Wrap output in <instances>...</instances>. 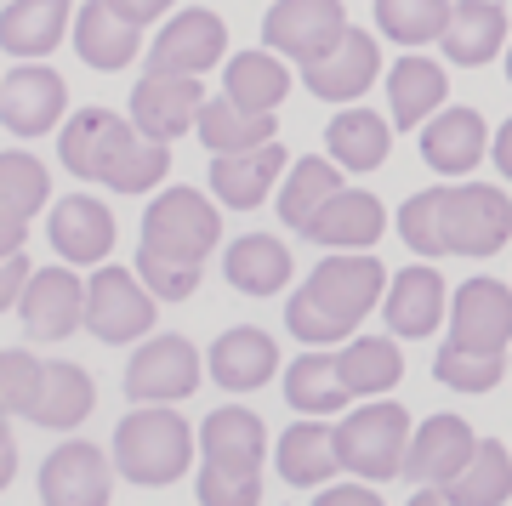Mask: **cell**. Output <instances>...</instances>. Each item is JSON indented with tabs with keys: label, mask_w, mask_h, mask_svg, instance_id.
I'll return each mask as SVG.
<instances>
[{
	"label": "cell",
	"mask_w": 512,
	"mask_h": 506,
	"mask_svg": "<svg viewBox=\"0 0 512 506\" xmlns=\"http://www.w3.org/2000/svg\"><path fill=\"white\" fill-rule=\"evenodd\" d=\"M399 239L421 256H495L512 239V199L490 182L421 188L399 205Z\"/></svg>",
	"instance_id": "6da1fadb"
},
{
	"label": "cell",
	"mask_w": 512,
	"mask_h": 506,
	"mask_svg": "<svg viewBox=\"0 0 512 506\" xmlns=\"http://www.w3.org/2000/svg\"><path fill=\"white\" fill-rule=\"evenodd\" d=\"M387 234V205L365 188H342L325 211L308 222V239L325 251H370Z\"/></svg>",
	"instance_id": "d4e9b609"
},
{
	"label": "cell",
	"mask_w": 512,
	"mask_h": 506,
	"mask_svg": "<svg viewBox=\"0 0 512 506\" xmlns=\"http://www.w3.org/2000/svg\"><path fill=\"white\" fill-rule=\"evenodd\" d=\"M393 148V120L387 114H370V109H342L336 120L325 126V154L342 171H376Z\"/></svg>",
	"instance_id": "e575fe53"
},
{
	"label": "cell",
	"mask_w": 512,
	"mask_h": 506,
	"mask_svg": "<svg viewBox=\"0 0 512 506\" xmlns=\"http://www.w3.org/2000/svg\"><path fill=\"white\" fill-rule=\"evenodd\" d=\"M512 342V290L501 279H467L450 302V347L461 353H507Z\"/></svg>",
	"instance_id": "5bb4252c"
},
{
	"label": "cell",
	"mask_w": 512,
	"mask_h": 506,
	"mask_svg": "<svg viewBox=\"0 0 512 506\" xmlns=\"http://www.w3.org/2000/svg\"><path fill=\"white\" fill-rule=\"evenodd\" d=\"M342 188H348V182H342V165H336V160H319V154L296 160L291 171H285V182H279V199H274L279 222L296 228V234H308V222L319 217Z\"/></svg>",
	"instance_id": "1f68e13d"
},
{
	"label": "cell",
	"mask_w": 512,
	"mask_h": 506,
	"mask_svg": "<svg viewBox=\"0 0 512 506\" xmlns=\"http://www.w3.org/2000/svg\"><path fill=\"white\" fill-rule=\"evenodd\" d=\"M444 23H450V0H376V29L399 46L444 40Z\"/></svg>",
	"instance_id": "ab89813d"
},
{
	"label": "cell",
	"mask_w": 512,
	"mask_h": 506,
	"mask_svg": "<svg viewBox=\"0 0 512 506\" xmlns=\"http://www.w3.org/2000/svg\"><path fill=\"white\" fill-rule=\"evenodd\" d=\"M291 273H296V256L274 234H245L222 251V279L239 296H274V290L291 285Z\"/></svg>",
	"instance_id": "4316f807"
},
{
	"label": "cell",
	"mask_w": 512,
	"mask_h": 506,
	"mask_svg": "<svg viewBox=\"0 0 512 506\" xmlns=\"http://www.w3.org/2000/svg\"><path fill=\"white\" fill-rule=\"evenodd\" d=\"M57 160L80 182H103L109 194H154L171 171V143H154L131 126V114L74 109L57 131Z\"/></svg>",
	"instance_id": "7a4b0ae2"
},
{
	"label": "cell",
	"mask_w": 512,
	"mask_h": 506,
	"mask_svg": "<svg viewBox=\"0 0 512 506\" xmlns=\"http://www.w3.org/2000/svg\"><path fill=\"white\" fill-rule=\"evenodd\" d=\"M46 199H52V171H46L35 154L6 148V154H0V211L35 222V211L46 205Z\"/></svg>",
	"instance_id": "f35d334b"
},
{
	"label": "cell",
	"mask_w": 512,
	"mask_h": 506,
	"mask_svg": "<svg viewBox=\"0 0 512 506\" xmlns=\"http://www.w3.org/2000/svg\"><path fill=\"white\" fill-rule=\"evenodd\" d=\"M410 506H456V501L444 495V484H421L416 495H410Z\"/></svg>",
	"instance_id": "f907efd6"
},
{
	"label": "cell",
	"mask_w": 512,
	"mask_h": 506,
	"mask_svg": "<svg viewBox=\"0 0 512 506\" xmlns=\"http://www.w3.org/2000/svg\"><path fill=\"white\" fill-rule=\"evenodd\" d=\"M109 6H114V12H120V18H131V23H137V29L171 12V0H109Z\"/></svg>",
	"instance_id": "7dc6e473"
},
{
	"label": "cell",
	"mask_w": 512,
	"mask_h": 506,
	"mask_svg": "<svg viewBox=\"0 0 512 506\" xmlns=\"http://www.w3.org/2000/svg\"><path fill=\"white\" fill-rule=\"evenodd\" d=\"M137 273H143V285L154 290L160 302H188V296L200 290L205 262H183V256H165V251L137 245Z\"/></svg>",
	"instance_id": "ee69618b"
},
{
	"label": "cell",
	"mask_w": 512,
	"mask_h": 506,
	"mask_svg": "<svg viewBox=\"0 0 512 506\" xmlns=\"http://www.w3.org/2000/svg\"><path fill=\"white\" fill-rule=\"evenodd\" d=\"M507 80H512V40H507Z\"/></svg>",
	"instance_id": "db71d44e"
},
{
	"label": "cell",
	"mask_w": 512,
	"mask_h": 506,
	"mask_svg": "<svg viewBox=\"0 0 512 506\" xmlns=\"http://www.w3.org/2000/svg\"><path fill=\"white\" fill-rule=\"evenodd\" d=\"M285 171H291V160L279 143L245 148V154H211V188L228 211H256L285 182Z\"/></svg>",
	"instance_id": "d6986e66"
},
{
	"label": "cell",
	"mask_w": 512,
	"mask_h": 506,
	"mask_svg": "<svg viewBox=\"0 0 512 506\" xmlns=\"http://www.w3.org/2000/svg\"><path fill=\"white\" fill-rule=\"evenodd\" d=\"M6 421H12V416H6V410H0V444H12V427H6Z\"/></svg>",
	"instance_id": "f5cc1de1"
},
{
	"label": "cell",
	"mask_w": 512,
	"mask_h": 506,
	"mask_svg": "<svg viewBox=\"0 0 512 506\" xmlns=\"http://www.w3.org/2000/svg\"><path fill=\"white\" fill-rule=\"evenodd\" d=\"M18 313H23V330H29L35 342H69L74 330L86 325V279H80L69 262L35 268Z\"/></svg>",
	"instance_id": "4fadbf2b"
},
{
	"label": "cell",
	"mask_w": 512,
	"mask_h": 506,
	"mask_svg": "<svg viewBox=\"0 0 512 506\" xmlns=\"http://www.w3.org/2000/svg\"><path fill=\"white\" fill-rule=\"evenodd\" d=\"M205 364H211L217 387H228V393H256L279 370V342L262 325H234L211 342V359Z\"/></svg>",
	"instance_id": "7402d4cb"
},
{
	"label": "cell",
	"mask_w": 512,
	"mask_h": 506,
	"mask_svg": "<svg viewBox=\"0 0 512 506\" xmlns=\"http://www.w3.org/2000/svg\"><path fill=\"white\" fill-rule=\"evenodd\" d=\"M376 74H382V52H376V35L365 29H353L336 40L330 52L308 57L302 63V86L319 97V103H359L370 86H376Z\"/></svg>",
	"instance_id": "2e32d148"
},
{
	"label": "cell",
	"mask_w": 512,
	"mask_h": 506,
	"mask_svg": "<svg viewBox=\"0 0 512 506\" xmlns=\"http://www.w3.org/2000/svg\"><path fill=\"white\" fill-rule=\"evenodd\" d=\"M217 63H228V23L217 12H205V6L171 12L160 40L148 46V69H165V74H211Z\"/></svg>",
	"instance_id": "9a60e30c"
},
{
	"label": "cell",
	"mask_w": 512,
	"mask_h": 506,
	"mask_svg": "<svg viewBox=\"0 0 512 506\" xmlns=\"http://www.w3.org/2000/svg\"><path fill=\"white\" fill-rule=\"evenodd\" d=\"M200 109H205L200 74L148 69L131 86V126L143 131V137H154V143H177L183 131H194L200 126Z\"/></svg>",
	"instance_id": "ba28073f"
},
{
	"label": "cell",
	"mask_w": 512,
	"mask_h": 506,
	"mask_svg": "<svg viewBox=\"0 0 512 506\" xmlns=\"http://www.w3.org/2000/svg\"><path fill=\"white\" fill-rule=\"evenodd\" d=\"M126 398L137 404H183L200 387V353L188 336H148L126 364Z\"/></svg>",
	"instance_id": "9c48e42d"
},
{
	"label": "cell",
	"mask_w": 512,
	"mask_h": 506,
	"mask_svg": "<svg viewBox=\"0 0 512 506\" xmlns=\"http://www.w3.org/2000/svg\"><path fill=\"white\" fill-rule=\"evenodd\" d=\"M336 359H342V381H348L353 398H382V393H393L399 376H404L399 342H387V336H353Z\"/></svg>",
	"instance_id": "74e56055"
},
{
	"label": "cell",
	"mask_w": 512,
	"mask_h": 506,
	"mask_svg": "<svg viewBox=\"0 0 512 506\" xmlns=\"http://www.w3.org/2000/svg\"><path fill=\"white\" fill-rule=\"evenodd\" d=\"M114 461L86 438H63L40 461V501L46 506H109L114 495Z\"/></svg>",
	"instance_id": "8fae6325"
},
{
	"label": "cell",
	"mask_w": 512,
	"mask_h": 506,
	"mask_svg": "<svg viewBox=\"0 0 512 506\" xmlns=\"http://www.w3.org/2000/svg\"><path fill=\"white\" fill-rule=\"evenodd\" d=\"M194 495H200V506H262V467L205 461L200 478H194Z\"/></svg>",
	"instance_id": "b9f144b4"
},
{
	"label": "cell",
	"mask_w": 512,
	"mask_h": 506,
	"mask_svg": "<svg viewBox=\"0 0 512 506\" xmlns=\"http://www.w3.org/2000/svg\"><path fill=\"white\" fill-rule=\"evenodd\" d=\"M490 160H495V171L512 182V120H501L495 126V143H490Z\"/></svg>",
	"instance_id": "681fc988"
},
{
	"label": "cell",
	"mask_w": 512,
	"mask_h": 506,
	"mask_svg": "<svg viewBox=\"0 0 512 506\" xmlns=\"http://www.w3.org/2000/svg\"><path fill=\"white\" fill-rule=\"evenodd\" d=\"M507 370H512L507 353H461V347H450V342H444V353L433 359V376H439L444 387H456V393H490Z\"/></svg>",
	"instance_id": "60d3db41"
},
{
	"label": "cell",
	"mask_w": 512,
	"mask_h": 506,
	"mask_svg": "<svg viewBox=\"0 0 512 506\" xmlns=\"http://www.w3.org/2000/svg\"><path fill=\"white\" fill-rule=\"evenodd\" d=\"M348 398L353 393H348V381H342V359L325 353V347L302 353L285 370V404H291L296 416H336Z\"/></svg>",
	"instance_id": "d590c367"
},
{
	"label": "cell",
	"mask_w": 512,
	"mask_h": 506,
	"mask_svg": "<svg viewBox=\"0 0 512 506\" xmlns=\"http://www.w3.org/2000/svg\"><path fill=\"white\" fill-rule=\"evenodd\" d=\"M74 52H80V63H92V69L120 74L143 52V29L131 18H120L109 0H86L74 12Z\"/></svg>",
	"instance_id": "cb8c5ba5"
},
{
	"label": "cell",
	"mask_w": 512,
	"mask_h": 506,
	"mask_svg": "<svg viewBox=\"0 0 512 506\" xmlns=\"http://www.w3.org/2000/svg\"><path fill=\"white\" fill-rule=\"evenodd\" d=\"M444 103H450V80H444V69L433 57L410 52L387 69V120L399 131H421Z\"/></svg>",
	"instance_id": "44dd1931"
},
{
	"label": "cell",
	"mask_w": 512,
	"mask_h": 506,
	"mask_svg": "<svg viewBox=\"0 0 512 506\" xmlns=\"http://www.w3.org/2000/svg\"><path fill=\"white\" fill-rule=\"evenodd\" d=\"M0 6H6V0H0Z\"/></svg>",
	"instance_id": "11a10c76"
},
{
	"label": "cell",
	"mask_w": 512,
	"mask_h": 506,
	"mask_svg": "<svg viewBox=\"0 0 512 506\" xmlns=\"http://www.w3.org/2000/svg\"><path fill=\"white\" fill-rule=\"evenodd\" d=\"M194 131H200L205 154H245V148L274 143L279 120L268 109H239L234 97H205L200 126H194Z\"/></svg>",
	"instance_id": "836d02e7"
},
{
	"label": "cell",
	"mask_w": 512,
	"mask_h": 506,
	"mask_svg": "<svg viewBox=\"0 0 512 506\" xmlns=\"http://www.w3.org/2000/svg\"><path fill=\"white\" fill-rule=\"evenodd\" d=\"M23 239H29V222L12 217V211H0V256H18Z\"/></svg>",
	"instance_id": "c3c4849f"
},
{
	"label": "cell",
	"mask_w": 512,
	"mask_h": 506,
	"mask_svg": "<svg viewBox=\"0 0 512 506\" xmlns=\"http://www.w3.org/2000/svg\"><path fill=\"white\" fill-rule=\"evenodd\" d=\"M313 506H382V495L370 484H325L313 495Z\"/></svg>",
	"instance_id": "bcb514c9"
},
{
	"label": "cell",
	"mask_w": 512,
	"mask_h": 506,
	"mask_svg": "<svg viewBox=\"0 0 512 506\" xmlns=\"http://www.w3.org/2000/svg\"><path fill=\"white\" fill-rule=\"evenodd\" d=\"M143 245L183 262H205L222 245V211L217 199H205L200 188H160L143 211Z\"/></svg>",
	"instance_id": "8992f818"
},
{
	"label": "cell",
	"mask_w": 512,
	"mask_h": 506,
	"mask_svg": "<svg viewBox=\"0 0 512 506\" xmlns=\"http://www.w3.org/2000/svg\"><path fill=\"white\" fill-rule=\"evenodd\" d=\"M46 381V364L29 347H0V410L6 416H29Z\"/></svg>",
	"instance_id": "7bdbcfd3"
},
{
	"label": "cell",
	"mask_w": 512,
	"mask_h": 506,
	"mask_svg": "<svg viewBox=\"0 0 512 506\" xmlns=\"http://www.w3.org/2000/svg\"><path fill=\"white\" fill-rule=\"evenodd\" d=\"M490 154V126L478 109H439L421 126V160L444 177H467Z\"/></svg>",
	"instance_id": "603a6c76"
},
{
	"label": "cell",
	"mask_w": 512,
	"mask_h": 506,
	"mask_svg": "<svg viewBox=\"0 0 512 506\" xmlns=\"http://www.w3.org/2000/svg\"><path fill=\"white\" fill-rule=\"evenodd\" d=\"M444 495L456 506H501L512 495V450L495 438H478L473 461L444 484Z\"/></svg>",
	"instance_id": "8d00e7d4"
},
{
	"label": "cell",
	"mask_w": 512,
	"mask_h": 506,
	"mask_svg": "<svg viewBox=\"0 0 512 506\" xmlns=\"http://www.w3.org/2000/svg\"><path fill=\"white\" fill-rule=\"evenodd\" d=\"M29 273H35V268H29V256H0V313H6V308H18V302H23V290H29Z\"/></svg>",
	"instance_id": "f6af8a7d"
},
{
	"label": "cell",
	"mask_w": 512,
	"mask_h": 506,
	"mask_svg": "<svg viewBox=\"0 0 512 506\" xmlns=\"http://www.w3.org/2000/svg\"><path fill=\"white\" fill-rule=\"evenodd\" d=\"M410 416L393 398H370L348 421H336V450H342V472L365 478V484H387L404 478V455H410Z\"/></svg>",
	"instance_id": "5b68a950"
},
{
	"label": "cell",
	"mask_w": 512,
	"mask_h": 506,
	"mask_svg": "<svg viewBox=\"0 0 512 506\" xmlns=\"http://www.w3.org/2000/svg\"><path fill=\"white\" fill-rule=\"evenodd\" d=\"M387 296V268L370 251H330L308 273V285L291 290L285 302V330L302 347L348 342L353 325L370 319V308Z\"/></svg>",
	"instance_id": "3957f363"
},
{
	"label": "cell",
	"mask_w": 512,
	"mask_h": 506,
	"mask_svg": "<svg viewBox=\"0 0 512 506\" xmlns=\"http://www.w3.org/2000/svg\"><path fill=\"white\" fill-rule=\"evenodd\" d=\"M222 97H234L239 109H268L274 114L285 97H291V69L279 63V52L268 46H251L222 63Z\"/></svg>",
	"instance_id": "d6a6232c"
},
{
	"label": "cell",
	"mask_w": 512,
	"mask_h": 506,
	"mask_svg": "<svg viewBox=\"0 0 512 506\" xmlns=\"http://www.w3.org/2000/svg\"><path fill=\"white\" fill-rule=\"evenodd\" d=\"M12 478H18V450H12V444H0V489L12 484Z\"/></svg>",
	"instance_id": "816d5d0a"
},
{
	"label": "cell",
	"mask_w": 512,
	"mask_h": 506,
	"mask_svg": "<svg viewBox=\"0 0 512 506\" xmlns=\"http://www.w3.org/2000/svg\"><path fill=\"white\" fill-rule=\"evenodd\" d=\"M200 455L222 461V467H262L268 455V427L245 404H222L200 421Z\"/></svg>",
	"instance_id": "4dcf8cb0"
},
{
	"label": "cell",
	"mask_w": 512,
	"mask_h": 506,
	"mask_svg": "<svg viewBox=\"0 0 512 506\" xmlns=\"http://www.w3.org/2000/svg\"><path fill=\"white\" fill-rule=\"evenodd\" d=\"M194 450H200V433L171 404H143V410L120 416V427H114V467L137 489L177 484L194 467Z\"/></svg>",
	"instance_id": "277c9868"
},
{
	"label": "cell",
	"mask_w": 512,
	"mask_h": 506,
	"mask_svg": "<svg viewBox=\"0 0 512 506\" xmlns=\"http://www.w3.org/2000/svg\"><path fill=\"white\" fill-rule=\"evenodd\" d=\"M501 46H507V12L495 0H456L450 6V23H444V57L450 63L484 69Z\"/></svg>",
	"instance_id": "f546056e"
},
{
	"label": "cell",
	"mask_w": 512,
	"mask_h": 506,
	"mask_svg": "<svg viewBox=\"0 0 512 506\" xmlns=\"http://www.w3.org/2000/svg\"><path fill=\"white\" fill-rule=\"evenodd\" d=\"M382 313H387L393 336H433L444 319V279L427 262L421 268H399V279H387Z\"/></svg>",
	"instance_id": "83f0119b"
},
{
	"label": "cell",
	"mask_w": 512,
	"mask_h": 506,
	"mask_svg": "<svg viewBox=\"0 0 512 506\" xmlns=\"http://www.w3.org/2000/svg\"><path fill=\"white\" fill-rule=\"evenodd\" d=\"M478 450V433L461 416H427L410 433V455H404V478L416 484H450Z\"/></svg>",
	"instance_id": "ffe728a7"
},
{
	"label": "cell",
	"mask_w": 512,
	"mask_h": 506,
	"mask_svg": "<svg viewBox=\"0 0 512 506\" xmlns=\"http://www.w3.org/2000/svg\"><path fill=\"white\" fill-rule=\"evenodd\" d=\"M348 35V6L342 0H274V12L262 18V46L291 63L330 52Z\"/></svg>",
	"instance_id": "30bf717a"
},
{
	"label": "cell",
	"mask_w": 512,
	"mask_h": 506,
	"mask_svg": "<svg viewBox=\"0 0 512 506\" xmlns=\"http://www.w3.org/2000/svg\"><path fill=\"white\" fill-rule=\"evenodd\" d=\"M63 114H69V86L46 63H23V69H12L0 80V126L12 137L63 131Z\"/></svg>",
	"instance_id": "7c38bea8"
},
{
	"label": "cell",
	"mask_w": 512,
	"mask_h": 506,
	"mask_svg": "<svg viewBox=\"0 0 512 506\" xmlns=\"http://www.w3.org/2000/svg\"><path fill=\"white\" fill-rule=\"evenodd\" d=\"M46 239L69 268H103L114 251V211L92 194H69L52 205L46 217Z\"/></svg>",
	"instance_id": "e0dca14e"
},
{
	"label": "cell",
	"mask_w": 512,
	"mask_h": 506,
	"mask_svg": "<svg viewBox=\"0 0 512 506\" xmlns=\"http://www.w3.org/2000/svg\"><path fill=\"white\" fill-rule=\"evenodd\" d=\"M92 404H97V381L86 364L46 359V381H40V398H35V410H29V421L52 427V433H69V427H80V421L92 416Z\"/></svg>",
	"instance_id": "f1b7e54d"
},
{
	"label": "cell",
	"mask_w": 512,
	"mask_h": 506,
	"mask_svg": "<svg viewBox=\"0 0 512 506\" xmlns=\"http://www.w3.org/2000/svg\"><path fill=\"white\" fill-rule=\"evenodd\" d=\"M74 35V0H6L0 6V52L40 63Z\"/></svg>",
	"instance_id": "ac0fdd59"
},
{
	"label": "cell",
	"mask_w": 512,
	"mask_h": 506,
	"mask_svg": "<svg viewBox=\"0 0 512 506\" xmlns=\"http://www.w3.org/2000/svg\"><path fill=\"white\" fill-rule=\"evenodd\" d=\"M154 308H160V296L143 285L137 268L103 262L86 279V330H92L97 342H109V347L143 342L148 330H154Z\"/></svg>",
	"instance_id": "52a82bcc"
},
{
	"label": "cell",
	"mask_w": 512,
	"mask_h": 506,
	"mask_svg": "<svg viewBox=\"0 0 512 506\" xmlns=\"http://www.w3.org/2000/svg\"><path fill=\"white\" fill-rule=\"evenodd\" d=\"M279 472L291 489H325L336 472H342V450H336V427L325 416H302L296 427H285L274 450Z\"/></svg>",
	"instance_id": "484cf974"
}]
</instances>
